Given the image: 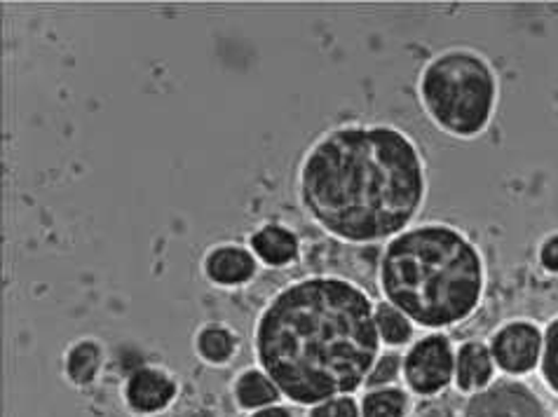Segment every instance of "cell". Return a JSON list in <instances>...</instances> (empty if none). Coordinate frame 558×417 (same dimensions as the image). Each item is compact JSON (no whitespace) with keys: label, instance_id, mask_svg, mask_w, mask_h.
Here are the masks:
<instances>
[{"label":"cell","instance_id":"1","mask_svg":"<svg viewBox=\"0 0 558 417\" xmlns=\"http://www.w3.org/2000/svg\"><path fill=\"white\" fill-rule=\"evenodd\" d=\"M380 335L366 293L340 277H307L279 291L256 323V359L301 406L366 384Z\"/></svg>","mask_w":558,"mask_h":417},{"label":"cell","instance_id":"2","mask_svg":"<svg viewBox=\"0 0 558 417\" xmlns=\"http://www.w3.org/2000/svg\"><path fill=\"white\" fill-rule=\"evenodd\" d=\"M427 172L421 150L390 125L324 134L299 169V199L324 233L374 244L404 233L421 211Z\"/></svg>","mask_w":558,"mask_h":417},{"label":"cell","instance_id":"3","mask_svg":"<svg viewBox=\"0 0 558 417\" xmlns=\"http://www.w3.org/2000/svg\"><path fill=\"white\" fill-rule=\"evenodd\" d=\"M385 298L413 323L448 329L470 319L484 296V260L448 225H421L397 235L380 258Z\"/></svg>","mask_w":558,"mask_h":417},{"label":"cell","instance_id":"4","mask_svg":"<svg viewBox=\"0 0 558 417\" xmlns=\"http://www.w3.org/2000/svg\"><path fill=\"white\" fill-rule=\"evenodd\" d=\"M421 101L434 125L458 138H474L493 120L498 78L472 50H448L421 73Z\"/></svg>","mask_w":558,"mask_h":417},{"label":"cell","instance_id":"5","mask_svg":"<svg viewBox=\"0 0 558 417\" xmlns=\"http://www.w3.org/2000/svg\"><path fill=\"white\" fill-rule=\"evenodd\" d=\"M456 373V354L451 340L441 333L427 335L409 349L404 376L409 388L421 396H434L451 384Z\"/></svg>","mask_w":558,"mask_h":417},{"label":"cell","instance_id":"6","mask_svg":"<svg viewBox=\"0 0 558 417\" xmlns=\"http://www.w3.org/2000/svg\"><path fill=\"white\" fill-rule=\"evenodd\" d=\"M460 417H549V410L529 384L500 378L474 392L462 406Z\"/></svg>","mask_w":558,"mask_h":417},{"label":"cell","instance_id":"7","mask_svg":"<svg viewBox=\"0 0 558 417\" xmlns=\"http://www.w3.org/2000/svg\"><path fill=\"white\" fill-rule=\"evenodd\" d=\"M490 354L509 376L531 373L542 357V333L531 321H511L493 335Z\"/></svg>","mask_w":558,"mask_h":417},{"label":"cell","instance_id":"8","mask_svg":"<svg viewBox=\"0 0 558 417\" xmlns=\"http://www.w3.org/2000/svg\"><path fill=\"white\" fill-rule=\"evenodd\" d=\"M177 382L160 368H138L130 376L125 398L136 413H158L172 404Z\"/></svg>","mask_w":558,"mask_h":417},{"label":"cell","instance_id":"9","mask_svg":"<svg viewBox=\"0 0 558 417\" xmlns=\"http://www.w3.org/2000/svg\"><path fill=\"white\" fill-rule=\"evenodd\" d=\"M205 274L219 286H240L256 274V258L242 246H219L205 258Z\"/></svg>","mask_w":558,"mask_h":417},{"label":"cell","instance_id":"10","mask_svg":"<svg viewBox=\"0 0 558 417\" xmlns=\"http://www.w3.org/2000/svg\"><path fill=\"white\" fill-rule=\"evenodd\" d=\"M493 354L490 347L484 343H476V340H470V343L460 345L456 354V384L460 392H478L490 384L493 380Z\"/></svg>","mask_w":558,"mask_h":417},{"label":"cell","instance_id":"11","mask_svg":"<svg viewBox=\"0 0 558 417\" xmlns=\"http://www.w3.org/2000/svg\"><path fill=\"white\" fill-rule=\"evenodd\" d=\"M252 249L266 266L282 268L299 258V240L282 225H266L252 237Z\"/></svg>","mask_w":558,"mask_h":417},{"label":"cell","instance_id":"12","mask_svg":"<svg viewBox=\"0 0 558 417\" xmlns=\"http://www.w3.org/2000/svg\"><path fill=\"white\" fill-rule=\"evenodd\" d=\"M279 394L282 392L277 390V384L266 373H260V370H246L235 382L238 404L250 410L272 406Z\"/></svg>","mask_w":558,"mask_h":417},{"label":"cell","instance_id":"13","mask_svg":"<svg viewBox=\"0 0 558 417\" xmlns=\"http://www.w3.org/2000/svg\"><path fill=\"white\" fill-rule=\"evenodd\" d=\"M101 347L97 340H81L75 343L66 354V376L77 388L95 382L99 368H101Z\"/></svg>","mask_w":558,"mask_h":417},{"label":"cell","instance_id":"14","mask_svg":"<svg viewBox=\"0 0 558 417\" xmlns=\"http://www.w3.org/2000/svg\"><path fill=\"white\" fill-rule=\"evenodd\" d=\"M235 335L226 327H219V323H209V327H205L195 338V349L199 357L216 366L230 361L232 354H235Z\"/></svg>","mask_w":558,"mask_h":417},{"label":"cell","instance_id":"15","mask_svg":"<svg viewBox=\"0 0 558 417\" xmlns=\"http://www.w3.org/2000/svg\"><path fill=\"white\" fill-rule=\"evenodd\" d=\"M374 319L378 335L385 345L401 347L413 338V321L390 303H378L374 307Z\"/></svg>","mask_w":558,"mask_h":417},{"label":"cell","instance_id":"16","mask_svg":"<svg viewBox=\"0 0 558 417\" xmlns=\"http://www.w3.org/2000/svg\"><path fill=\"white\" fill-rule=\"evenodd\" d=\"M362 417H407L409 394L399 388H380L362 398Z\"/></svg>","mask_w":558,"mask_h":417},{"label":"cell","instance_id":"17","mask_svg":"<svg viewBox=\"0 0 558 417\" xmlns=\"http://www.w3.org/2000/svg\"><path fill=\"white\" fill-rule=\"evenodd\" d=\"M542 380L547 388L558 394V319H554L545 338H542Z\"/></svg>","mask_w":558,"mask_h":417},{"label":"cell","instance_id":"18","mask_svg":"<svg viewBox=\"0 0 558 417\" xmlns=\"http://www.w3.org/2000/svg\"><path fill=\"white\" fill-rule=\"evenodd\" d=\"M399 368H401V359L399 354H383V357L376 359L374 368H371V373L366 378V384L371 390H380V388H387V384L395 382L397 376H399Z\"/></svg>","mask_w":558,"mask_h":417},{"label":"cell","instance_id":"19","mask_svg":"<svg viewBox=\"0 0 558 417\" xmlns=\"http://www.w3.org/2000/svg\"><path fill=\"white\" fill-rule=\"evenodd\" d=\"M362 410L356 406V401L350 396H333L329 401H322L313 410L310 417H360Z\"/></svg>","mask_w":558,"mask_h":417},{"label":"cell","instance_id":"20","mask_svg":"<svg viewBox=\"0 0 558 417\" xmlns=\"http://www.w3.org/2000/svg\"><path fill=\"white\" fill-rule=\"evenodd\" d=\"M539 262L547 272L558 274V233L549 235L539 246Z\"/></svg>","mask_w":558,"mask_h":417},{"label":"cell","instance_id":"21","mask_svg":"<svg viewBox=\"0 0 558 417\" xmlns=\"http://www.w3.org/2000/svg\"><path fill=\"white\" fill-rule=\"evenodd\" d=\"M252 417H291V413L284 406H266V408H258Z\"/></svg>","mask_w":558,"mask_h":417}]
</instances>
